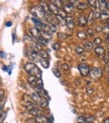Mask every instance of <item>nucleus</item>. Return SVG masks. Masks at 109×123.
<instances>
[{
	"label": "nucleus",
	"instance_id": "1",
	"mask_svg": "<svg viewBox=\"0 0 109 123\" xmlns=\"http://www.w3.org/2000/svg\"><path fill=\"white\" fill-rule=\"evenodd\" d=\"M24 70L26 71V73L29 76H34L38 79H41L42 72L34 62H27L24 65Z\"/></svg>",
	"mask_w": 109,
	"mask_h": 123
},
{
	"label": "nucleus",
	"instance_id": "2",
	"mask_svg": "<svg viewBox=\"0 0 109 123\" xmlns=\"http://www.w3.org/2000/svg\"><path fill=\"white\" fill-rule=\"evenodd\" d=\"M30 12H31V14L33 15L34 18H36V19H38L42 22H46V14L45 12L43 11V9H42L39 6H33L32 8H30Z\"/></svg>",
	"mask_w": 109,
	"mask_h": 123
},
{
	"label": "nucleus",
	"instance_id": "3",
	"mask_svg": "<svg viewBox=\"0 0 109 123\" xmlns=\"http://www.w3.org/2000/svg\"><path fill=\"white\" fill-rule=\"evenodd\" d=\"M78 70H79L80 74L83 76V77H86L90 74V71H91V69H90V67L85 64V63H80L79 65H78Z\"/></svg>",
	"mask_w": 109,
	"mask_h": 123
},
{
	"label": "nucleus",
	"instance_id": "4",
	"mask_svg": "<svg viewBox=\"0 0 109 123\" xmlns=\"http://www.w3.org/2000/svg\"><path fill=\"white\" fill-rule=\"evenodd\" d=\"M26 56L31 60V61H37V60H39L40 61V57H39V54H38V52L37 51H35V50H33V49H27V54H26Z\"/></svg>",
	"mask_w": 109,
	"mask_h": 123
},
{
	"label": "nucleus",
	"instance_id": "5",
	"mask_svg": "<svg viewBox=\"0 0 109 123\" xmlns=\"http://www.w3.org/2000/svg\"><path fill=\"white\" fill-rule=\"evenodd\" d=\"M89 75L93 79H99L102 77V70H101V68H99V67H94V68H92L91 71H90Z\"/></svg>",
	"mask_w": 109,
	"mask_h": 123
},
{
	"label": "nucleus",
	"instance_id": "6",
	"mask_svg": "<svg viewBox=\"0 0 109 123\" xmlns=\"http://www.w3.org/2000/svg\"><path fill=\"white\" fill-rule=\"evenodd\" d=\"M73 9H74V6L69 1H63V10L67 14H71L72 12H73Z\"/></svg>",
	"mask_w": 109,
	"mask_h": 123
},
{
	"label": "nucleus",
	"instance_id": "7",
	"mask_svg": "<svg viewBox=\"0 0 109 123\" xmlns=\"http://www.w3.org/2000/svg\"><path fill=\"white\" fill-rule=\"evenodd\" d=\"M29 32H30V34H31V37L34 38V39H39L41 37V31H40V30H38L36 27L30 28Z\"/></svg>",
	"mask_w": 109,
	"mask_h": 123
},
{
	"label": "nucleus",
	"instance_id": "8",
	"mask_svg": "<svg viewBox=\"0 0 109 123\" xmlns=\"http://www.w3.org/2000/svg\"><path fill=\"white\" fill-rule=\"evenodd\" d=\"M65 24H66V26H67L70 30H72L74 28L75 26V22H74V19H73V17L68 15L67 17H66V19H65Z\"/></svg>",
	"mask_w": 109,
	"mask_h": 123
},
{
	"label": "nucleus",
	"instance_id": "9",
	"mask_svg": "<svg viewBox=\"0 0 109 123\" xmlns=\"http://www.w3.org/2000/svg\"><path fill=\"white\" fill-rule=\"evenodd\" d=\"M94 52L96 54V56L98 57H103L105 55V49L102 47V46H96L94 48Z\"/></svg>",
	"mask_w": 109,
	"mask_h": 123
},
{
	"label": "nucleus",
	"instance_id": "10",
	"mask_svg": "<svg viewBox=\"0 0 109 123\" xmlns=\"http://www.w3.org/2000/svg\"><path fill=\"white\" fill-rule=\"evenodd\" d=\"M87 24H88V18L84 15L79 16V18H78V25L81 27H84V26H86Z\"/></svg>",
	"mask_w": 109,
	"mask_h": 123
},
{
	"label": "nucleus",
	"instance_id": "11",
	"mask_svg": "<svg viewBox=\"0 0 109 123\" xmlns=\"http://www.w3.org/2000/svg\"><path fill=\"white\" fill-rule=\"evenodd\" d=\"M34 120H35L36 123H49V118H47L46 116H44L43 114L35 117Z\"/></svg>",
	"mask_w": 109,
	"mask_h": 123
},
{
	"label": "nucleus",
	"instance_id": "12",
	"mask_svg": "<svg viewBox=\"0 0 109 123\" xmlns=\"http://www.w3.org/2000/svg\"><path fill=\"white\" fill-rule=\"evenodd\" d=\"M49 4V9H50V12H51V14L54 15V16H57L58 13H59V8L57 7V6H55L52 2H49L48 3Z\"/></svg>",
	"mask_w": 109,
	"mask_h": 123
},
{
	"label": "nucleus",
	"instance_id": "13",
	"mask_svg": "<svg viewBox=\"0 0 109 123\" xmlns=\"http://www.w3.org/2000/svg\"><path fill=\"white\" fill-rule=\"evenodd\" d=\"M75 7H76L78 10H85V9L88 7V4H87L86 1H77Z\"/></svg>",
	"mask_w": 109,
	"mask_h": 123
},
{
	"label": "nucleus",
	"instance_id": "14",
	"mask_svg": "<svg viewBox=\"0 0 109 123\" xmlns=\"http://www.w3.org/2000/svg\"><path fill=\"white\" fill-rule=\"evenodd\" d=\"M31 115H33V116H35V117H37V116H39V115H42V110H41V108L39 107V106H37V107H35L34 109H32V110H30V111H28Z\"/></svg>",
	"mask_w": 109,
	"mask_h": 123
},
{
	"label": "nucleus",
	"instance_id": "15",
	"mask_svg": "<svg viewBox=\"0 0 109 123\" xmlns=\"http://www.w3.org/2000/svg\"><path fill=\"white\" fill-rule=\"evenodd\" d=\"M27 81H28V83L34 88V87H36V85H37L38 78H36V77H34V76H28Z\"/></svg>",
	"mask_w": 109,
	"mask_h": 123
},
{
	"label": "nucleus",
	"instance_id": "16",
	"mask_svg": "<svg viewBox=\"0 0 109 123\" xmlns=\"http://www.w3.org/2000/svg\"><path fill=\"white\" fill-rule=\"evenodd\" d=\"M93 46H94V44H93V42H91V41H85L84 42V44H83V48L85 49V50H87V51L92 50Z\"/></svg>",
	"mask_w": 109,
	"mask_h": 123
},
{
	"label": "nucleus",
	"instance_id": "17",
	"mask_svg": "<svg viewBox=\"0 0 109 123\" xmlns=\"http://www.w3.org/2000/svg\"><path fill=\"white\" fill-rule=\"evenodd\" d=\"M77 38H79L80 40H86V38H87L86 32L83 31V30H79V31L77 32Z\"/></svg>",
	"mask_w": 109,
	"mask_h": 123
},
{
	"label": "nucleus",
	"instance_id": "18",
	"mask_svg": "<svg viewBox=\"0 0 109 123\" xmlns=\"http://www.w3.org/2000/svg\"><path fill=\"white\" fill-rule=\"evenodd\" d=\"M49 100H47V99H45V98H43L42 97V99H41V101H40V103L38 104V106L42 109V108H47L48 107V104H49V102H48Z\"/></svg>",
	"mask_w": 109,
	"mask_h": 123
},
{
	"label": "nucleus",
	"instance_id": "19",
	"mask_svg": "<svg viewBox=\"0 0 109 123\" xmlns=\"http://www.w3.org/2000/svg\"><path fill=\"white\" fill-rule=\"evenodd\" d=\"M38 54H39V57H40L41 59L49 60V54H48L47 51H45V50H41V51L38 52Z\"/></svg>",
	"mask_w": 109,
	"mask_h": 123
},
{
	"label": "nucleus",
	"instance_id": "20",
	"mask_svg": "<svg viewBox=\"0 0 109 123\" xmlns=\"http://www.w3.org/2000/svg\"><path fill=\"white\" fill-rule=\"evenodd\" d=\"M87 4H88V7H91L94 10H97V1L95 0H90V1H87Z\"/></svg>",
	"mask_w": 109,
	"mask_h": 123
},
{
	"label": "nucleus",
	"instance_id": "21",
	"mask_svg": "<svg viewBox=\"0 0 109 123\" xmlns=\"http://www.w3.org/2000/svg\"><path fill=\"white\" fill-rule=\"evenodd\" d=\"M99 19L101 21H106L109 19V14H108V12L107 11H103V12H101V14H100V18Z\"/></svg>",
	"mask_w": 109,
	"mask_h": 123
},
{
	"label": "nucleus",
	"instance_id": "22",
	"mask_svg": "<svg viewBox=\"0 0 109 123\" xmlns=\"http://www.w3.org/2000/svg\"><path fill=\"white\" fill-rule=\"evenodd\" d=\"M84 50H85V49H84L82 46H79V45H76V46H75V52H76V54H78V55L83 54Z\"/></svg>",
	"mask_w": 109,
	"mask_h": 123
},
{
	"label": "nucleus",
	"instance_id": "23",
	"mask_svg": "<svg viewBox=\"0 0 109 123\" xmlns=\"http://www.w3.org/2000/svg\"><path fill=\"white\" fill-rule=\"evenodd\" d=\"M50 2H52L55 6H57L59 9H61V7H63V1H58V0H52V1H50Z\"/></svg>",
	"mask_w": 109,
	"mask_h": 123
},
{
	"label": "nucleus",
	"instance_id": "24",
	"mask_svg": "<svg viewBox=\"0 0 109 123\" xmlns=\"http://www.w3.org/2000/svg\"><path fill=\"white\" fill-rule=\"evenodd\" d=\"M40 63L41 65L44 67V68H48L49 67V60H46V59H40Z\"/></svg>",
	"mask_w": 109,
	"mask_h": 123
},
{
	"label": "nucleus",
	"instance_id": "25",
	"mask_svg": "<svg viewBox=\"0 0 109 123\" xmlns=\"http://www.w3.org/2000/svg\"><path fill=\"white\" fill-rule=\"evenodd\" d=\"M58 15L61 17V18H63V19L65 20L66 19V17H67L68 15H67V13H66V12L63 10V8H61V9H59V13H58Z\"/></svg>",
	"mask_w": 109,
	"mask_h": 123
},
{
	"label": "nucleus",
	"instance_id": "26",
	"mask_svg": "<svg viewBox=\"0 0 109 123\" xmlns=\"http://www.w3.org/2000/svg\"><path fill=\"white\" fill-rule=\"evenodd\" d=\"M101 43H102V39H101V38H99V37L94 38V40H93V44H94V45H96V46H100V45H101Z\"/></svg>",
	"mask_w": 109,
	"mask_h": 123
},
{
	"label": "nucleus",
	"instance_id": "27",
	"mask_svg": "<svg viewBox=\"0 0 109 123\" xmlns=\"http://www.w3.org/2000/svg\"><path fill=\"white\" fill-rule=\"evenodd\" d=\"M77 122L78 123H85L86 122V117H84V116H78Z\"/></svg>",
	"mask_w": 109,
	"mask_h": 123
},
{
	"label": "nucleus",
	"instance_id": "28",
	"mask_svg": "<svg viewBox=\"0 0 109 123\" xmlns=\"http://www.w3.org/2000/svg\"><path fill=\"white\" fill-rule=\"evenodd\" d=\"M61 69H62L63 71H68V70L70 69V67H69V65H68L67 63H62V64H61Z\"/></svg>",
	"mask_w": 109,
	"mask_h": 123
},
{
	"label": "nucleus",
	"instance_id": "29",
	"mask_svg": "<svg viewBox=\"0 0 109 123\" xmlns=\"http://www.w3.org/2000/svg\"><path fill=\"white\" fill-rule=\"evenodd\" d=\"M52 72H53V74L55 75L57 78H60V76H61V73H60V71H59V70H57L56 68L52 69Z\"/></svg>",
	"mask_w": 109,
	"mask_h": 123
},
{
	"label": "nucleus",
	"instance_id": "30",
	"mask_svg": "<svg viewBox=\"0 0 109 123\" xmlns=\"http://www.w3.org/2000/svg\"><path fill=\"white\" fill-rule=\"evenodd\" d=\"M94 29H92V28H88L87 29V31H86V34H87V36L89 35V36H93L94 35Z\"/></svg>",
	"mask_w": 109,
	"mask_h": 123
},
{
	"label": "nucleus",
	"instance_id": "31",
	"mask_svg": "<svg viewBox=\"0 0 109 123\" xmlns=\"http://www.w3.org/2000/svg\"><path fill=\"white\" fill-rule=\"evenodd\" d=\"M102 59H103V62L107 65V64H109V56H108V54H105L103 57H102Z\"/></svg>",
	"mask_w": 109,
	"mask_h": 123
},
{
	"label": "nucleus",
	"instance_id": "32",
	"mask_svg": "<svg viewBox=\"0 0 109 123\" xmlns=\"http://www.w3.org/2000/svg\"><path fill=\"white\" fill-rule=\"evenodd\" d=\"M94 120H95L94 116H88V117H86V122L87 123H93Z\"/></svg>",
	"mask_w": 109,
	"mask_h": 123
},
{
	"label": "nucleus",
	"instance_id": "33",
	"mask_svg": "<svg viewBox=\"0 0 109 123\" xmlns=\"http://www.w3.org/2000/svg\"><path fill=\"white\" fill-rule=\"evenodd\" d=\"M52 48L54 49V50H59V48H60V44L58 42H55V43H53V45H52Z\"/></svg>",
	"mask_w": 109,
	"mask_h": 123
},
{
	"label": "nucleus",
	"instance_id": "34",
	"mask_svg": "<svg viewBox=\"0 0 109 123\" xmlns=\"http://www.w3.org/2000/svg\"><path fill=\"white\" fill-rule=\"evenodd\" d=\"M5 117H6V111H4L2 114H0V123H3Z\"/></svg>",
	"mask_w": 109,
	"mask_h": 123
},
{
	"label": "nucleus",
	"instance_id": "35",
	"mask_svg": "<svg viewBox=\"0 0 109 123\" xmlns=\"http://www.w3.org/2000/svg\"><path fill=\"white\" fill-rule=\"evenodd\" d=\"M95 31H97V32H101V31H103V26L102 25H97L95 27Z\"/></svg>",
	"mask_w": 109,
	"mask_h": 123
},
{
	"label": "nucleus",
	"instance_id": "36",
	"mask_svg": "<svg viewBox=\"0 0 109 123\" xmlns=\"http://www.w3.org/2000/svg\"><path fill=\"white\" fill-rule=\"evenodd\" d=\"M58 37L61 38V39H66V38L68 37V35H66L64 33H58Z\"/></svg>",
	"mask_w": 109,
	"mask_h": 123
},
{
	"label": "nucleus",
	"instance_id": "37",
	"mask_svg": "<svg viewBox=\"0 0 109 123\" xmlns=\"http://www.w3.org/2000/svg\"><path fill=\"white\" fill-rule=\"evenodd\" d=\"M86 92H87V94H92V93H93V88H91V87H87Z\"/></svg>",
	"mask_w": 109,
	"mask_h": 123
},
{
	"label": "nucleus",
	"instance_id": "38",
	"mask_svg": "<svg viewBox=\"0 0 109 123\" xmlns=\"http://www.w3.org/2000/svg\"><path fill=\"white\" fill-rule=\"evenodd\" d=\"M106 11H109V1H106Z\"/></svg>",
	"mask_w": 109,
	"mask_h": 123
},
{
	"label": "nucleus",
	"instance_id": "39",
	"mask_svg": "<svg viewBox=\"0 0 109 123\" xmlns=\"http://www.w3.org/2000/svg\"><path fill=\"white\" fill-rule=\"evenodd\" d=\"M5 25H6V26H11V25H12V22H10V21H9V22H6Z\"/></svg>",
	"mask_w": 109,
	"mask_h": 123
},
{
	"label": "nucleus",
	"instance_id": "40",
	"mask_svg": "<svg viewBox=\"0 0 109 123\" xmlns=\"http://www.w3.org/2000/svg\"><path fill=\"white\" fill-rule=\"evenodd\" d=\"M105 71H106V72H109V64L106 65V67H105Z\"/></svg>",
	"mask_w": 109,
	"mask_h": 123
},
{
	"label": "nucleus",
	"instance_id": "41",
	"mask_svg": "<svg viewBox=\"0 0 109 123\" xmlns=\"http://www.w3.org/2000/svg\"><path fill=\"white\" fill-rule=\"evenodd\" d=\"M103 123H109V118H104Z\"/></svg>",
	"mask_w": 109,
	"mask_h": 123
},
{
	"label": "nucleus",
	"instance_id": "42",
	"mask_svg": "<svg viewBox=\"0 0 109 123\" xmlns=\"http://www.w3.org/2000/svg\"><path fill=\"white\" fill-rule=\"evenodd\" d=\"M106 42H108V43H109V33L106 35Z\"/></svg>",
	"mask_w": 109,
	"mask_h": 123
},
{
	"label": "nucleus",
	"instance_id": "43",
	"mask_svg": "<svg viewBox=\"0 0 109 123\" xmlns=\"http://www.w3.org/2000/svg\"><path fill=\"white\" fill-rule=\"evenodd\" d=\"M107 25H108V26H109V19H108V20H107Z\"/></svg>",
	"mask_w": 109,
	"mask_h": 123
},
{
	"label": "nucleus",
	"instance_id": "44",
	"mask_svg": "<svg viewBox=\"0 0 109 123\" xmlns=\"http://www.w3.org/2000/svg\"><path fill=\"white\" fill-rule=\"evenodd\" d=\"M107 80H108V84H109V76H108V78H107Z\"/></svg>",
	"mask_w": 109,
	"mask_h": 123
},
{
	"label": "nucleus",
	"instance_id": "45",
	"mask_svg": "<svg viewBox=\"0 0 109 123\" xmlns=\"http://www.w3.org/2000/svg\"><path fill=\"white\" fill-rule=\"evenodd\" d=\"M107 54H108V56H109V50H108V52H107Z\"/></svg>",
	"mask_w": 109,
	"mask_h": 123
},
{
	"label": "nucleus",
	"instance_id": "46",
	"mask_svg": "<svg viewBox=\"0 0 109 123\" xmlns=\"http://www.w3.org/2000/svg\"><path fill=\"white\" fill-rule=\"evenodd\" d=\"M49 123H53V122H50V121H49Z\"/></svg>",
	"mask_w": 109,
	"mask_h": 123
},
{
	"label": "nucleus",
	"instance_id": "47",
	"mask_svg": "<svg viewBox=\"0 0 109 123\" xmlns=\"http://www.w3.org/2000/svg\"><path fill=\"white\" fill-rule=\"evenodd\" d=\"M0 84H1V80H0Z\"/></svg>",
	"mask_w": 109,
	"mask_h": 123
},
{
	"label": "nucleus",
	"instance_id": "48",
	"mask_svg": "<svg viewBox=\"0 0 109 123\" xmlns=\"http://www.w3.org/2000/svg\"><path fill=\"white\" fill-rule=\"evenodd\" d=\"M34 123H36V122H35V120H34Z\"/></svg>",
	"mask_w": 109,
	"mask_h": 123
}]
</instances>
